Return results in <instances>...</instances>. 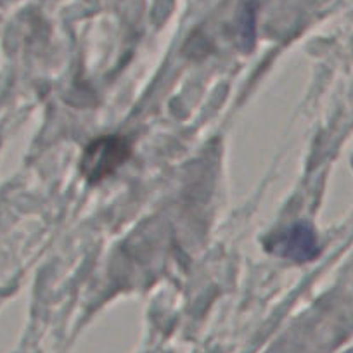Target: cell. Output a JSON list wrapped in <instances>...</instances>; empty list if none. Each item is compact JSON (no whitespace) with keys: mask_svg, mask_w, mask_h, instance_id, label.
Masks as SVG:
<instances>
[{"mask_svg":"<svg viewBox=\"0 0 353 353\" xmlns=\"http://www.w3.org/2000/svg\"><path fill=\"white\" fill-rule=\"evenodd\" d=\"M132 145L121 135H104L85 148L80 170L88 182L97 184L117 172L128 158Z\"/></svg>","mask_w":353,"mask_h":353,"instance_id":"6da1fadb","label":"cell"},{"mask_svg":"<svg viewBox=\"0 0 353 353\" xmlns=\"http://www.w3.org/2000/svg\"><path fill=\"white\" fill-rule=\"evenodd\" d=\"M265 248L270 253L293 260L296 263H307V261L315 260L321 253L317 236L307 223H294V225L272 234L265 241Z\"/></svg>","mask_w":353,"mask_h":353,"instance_id":"7a4b0ae2","label":"cell"}]
</instances>
